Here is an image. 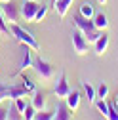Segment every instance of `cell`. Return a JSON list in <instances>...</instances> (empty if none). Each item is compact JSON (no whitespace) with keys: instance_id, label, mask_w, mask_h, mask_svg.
I'll return each mask as SVG.
<instances>
[{"instance_id":"1","label":"cell","mask_w":118,"mask_h":120,"mask_svg":"<svg viewBox=\"0 0 118 120\" xmlns=\"http://www.w3.org/2000/svg\"><path fill=\"white\" fill-rule=\"evenodd\" d=\"M10 31H11V36L15 38L17 42H21V44H25V46H29L33 52H38V42H36V38L33 36V33H29L27 29H23V27H19L17 23H11V27H10Z\"/></svg>"},{"instance_id":"2","label":"cell","mask_w":118,"mask_h":120,"mask_svg":"<svg viewBox=\"0 0 118 120\" xmlns=\"http://www.w3.org/2000/svg\"><path fill=\"white\" fill-rule=\"evenodd\" d=\"M33 69H34V72L38 74L42 80H52V78L55 76V67H53L50 61L42 59V57H36V59H34Z\"/></svg>"},{"instance_id":"3","label":"cell","mask_w":118,"mask_h":120,"mask_svg":"<svg viewBox=\"0 0 118 120\" xmlns=\"http://www.w3.org/2000/svg\"><path fill=\"white\" fill-rule=\"evenodd\" d=\"M0 10H2V15L6 19V23H17L19 17H21V11H19V6L17 4H13L11 0L10 2H2L0 4Z\"/></svg>"},{"instance_id":"4","label":"cell","mask_w":118,"mask_h":120,"mask_svg":"<svg viewBox=\"0 0 118 120\" xmlns=\"http://www.w3.org/2000/svg\"><path fill=\"white\" fill-rule=\"evenodd\" d=\"M70 38H72V48H74V52H76L78 55L88 53V50H90V42L86 40V36L78 31V29H76V31H72Z\"/></svg>"},{"instance_id":"5","label":"cell","mask_w":118,"mask_h":120,"mask_svg":"<svg viewBox=\"0 0 118 120\" xmlns=\"http://www.w3.org/2000/svg\"><path fill=\"white\" fill-rule=\"evenodd\" d=\"M74 27L78 29V31L84 34V36H90L92 33H95L97 29H95V25H93V19H88V17H82L80 13L78 15H74Z\"/></svg>"},{"instance_id":"6","label":"cell","mask_w":118,"mask_h":120,"mask_svg":"<svg viewBox=\"0 0 118 120\" xmlns=\"http://www.w3.org/2000/svg\"><path fill=\"white\" fill-rule=\"evenodd\" d=\"M40 4H38V0H25V2L19 6V11H21V17L25 21H33L34 15H36V11H38Z\"/></svg>"},{"instance_id":"7","label":"cell","mask_w":118,"mask_h":120,"mask_svg":"<svg viewBox=\"0 0 118 120\" xmlns=\"http://www.w3.org/2000/svg\"><path fill=\"white\" fill-rule=\"evenodd\" d=\"M53 94H55V97H57V99H65V97L70 94V88H69V82H67V72H65V71L59 74V80L55 82Z\"/></svg>"},{"instance_id":"8","label":"cell","mask_w":118,"mask_h":120,"mask_svg":"<svg viewBox=\"0 0 118 120\" xmlns=\"http://www.w3.org/2000/svg\"><path fill=\"white\" fill-rule=\"evenodd\" d=\"M33 63H34V61H33V55H31V48L23 44V61H21V65L17 67V72L13 74V76H19V74H23L27 69L33 67Z\"/></svg>"},{"instance_id":"9","label":"cell","mask_w":118,"mask_h":120,"mask_svg":"<svg viewBox=\"0 0 118 120\" xmlns=\"http://www.w3.org/2000/svg\"><path fill=\"white\" fill-rule=\"evenodd\" d=\"M53 120H72V111L67 107V103H59L55 107V118Z\"/></svg>"},{"instance_id":"10","label":"cell","mask_w":118,"mask_h":120,"mask_svg":"<svg viewBox=\"0 0 118 120\" xmlns=\"http://www.w3.org/2000/svg\"><path fill=\"white\" fill-rule=\"evenodd\" d=\"M93 25H95L97 31H107V29H109V17H107V13H103V11L95 13V15H93Z\"/></svg>"},{"instance_id":"11","label":"cell","mask_w":118,"mask_h":120,"mask_svg":"<svg viewBox=\"0 0 118 120\" xmlns=\"http://www.w3.org/2000/svg\"><path fill=\"white\" fill-rule=\"evenodd\" d=\"M107 48H109V36L103 33V34H101V38L93 44V52H95V55H99V57H101L103 53L107 52Z\"/></svg>"},{"instance_id":"12","label":"cell","mask_w":118,"mask_h":120,"mask_svg":"<svg viewBox=\"0 0 118 120\" xmlns=\"http://www.w3.org/2000/svg\"><path fill=\"white\" fill-rule=\"evenodd\" d=\"M80 97H82V95H80V92H70V94L65 97V101H67V107H69L72 112H74V111L80 107Z\"/></svg>"},{"instance_id":"13","label":"cell","mask_w":118,"mask_h":120,"mask_svg":"<svg viewBox=\"0 0 118 120\" xmlns=\"http://www.w3.org/2000/svg\"><path fill=\"white\" fill-rule=\"evenodd\" d=\"M33 107H34L36 111H44V109H46V94L34 92V94H33Z\"/></svg>"},{"instance_id":"14","label":"cell","mask_w":118,"mask_h":120,"mask_svg":"<svg viewBox=\"0 0 118 120\" xmlns=\"http://www.w3.org/2000/svg\"><path fill=\"white\" fill-rule=\"evenodd\" d=\"M70 4H72V0H57V2H55V6H53V10L59 13V17L63 19V17L67 15V11H69Z\"/></svg>"},{"instance_id":"15","label":"cell","mask_w":118,"mask_h":120,"mask_svg":"<svg viewBox=\"0 0 118 120\" xmlns=\"http://www.w3.org/2000/svg\"><path fill=\"white\" fill-rule=\"evenodd\" d=\"M80 15H82V17H88V19H93V15H95L93 6H92L90 2H82V4H80Z\"/></svg>"},{"instance_id":"16","label":"cell","mask_w":118,"mask_h":120,"mask_svg":"<svg viewBox=\"0 0 118 120\" xmlns=\"http://www.w3.org/2000/svg\"><path fill=\"white\" fill-rule=\"evenodd\" d=\"M82 88H84V92H86V95H88V101H90V103H95L97 92L93 90V86H92L90 82H82Z\"/></svg>"},{"instance_id":"17","label":"cell","mask_w":118,"mask_h":120,"mask_svg":"<svg viewBox=\"0 0 118 120\" xmlns=\"http://www.w3.org/2000/svg\"><path fill=\"white\" fill-rule=\"evenodd\" d=\"M55 118V111H36V114H34V118L33 120H53Z\"/></svg>"},{"instance_id":"18","label":"cell","mask_w":118,"mask_h":120,"mask_svg":"<svg viewBox=\"0 0 118 120\" xmlns=\"http://www.w3.org/2000/svg\"><path fill=\"white\" fill-rule=\"evenodd\" d=\"M19 86L25 90L27 94H34V92H36V84H34L33 80H29L27 76H23V78H21V84H19Z\"/></svg>"},{"instance_id":"19","label":"cell","mask_w":118,"mask_h":120,"mask_svg":"<svg viewBox=\"0 0 118 120\" xmlns=\"http://www.w3.org/2000/svg\"><path fill=\"white\" fill-rule=\"evenodd\" d=\"M8 120H23V112L17 111L15 105H10L8 107Z\"/></svg>"},{"instance_id":"20","label":"cell","mask_w":118,"mask_h":120,"mask_svg":"<svg viewBox=\"0 0 118 120\" xmlns=\"http://www.w3.org/2000/svg\"><path fill=\"white\" fill-rule=\"evenodd\" d=\"M95 107L99 109V112H101L103 116L107 118V114H109V109H111V105H109L105 99H95Z\"/></svg>"},{"instance_id":"21","label":"cell","mask_w":118,"mask_h":120,"mask_svg":"<svg viewBox=\"0 0 118 120\" xmlns=\"http://www.w3.org/2000/svg\"><path fill=\"white\" fill-rule=\"evenodd\" d=\"M48 15V6H44V4H40V8H38V11H36V15H34V19H33V23H40L44 17Z\"/></svg>"},{"instance_id":"22","label":"cell","mask_w":118,"mask_h":120,"mask_svg":"<svg viewBox=\"0 0 118 120\" xmlns=\"http://www.w3.org/2000/svg\"><path fill=\"white\" fill-rule=\"evenodd\" d=\"M95 92H97V99H107V95H109V86H107L105 82H101Z\"/></svg>"},{"instance_id":"23","label":"cell","mask_w":118,"mask_h":120,"mask_svg":"<svg viewBox=\"0 0 118 120\" xmlns=\"http://www.w3.org/2000/svg\"><path fill=\"white\" fill-rule=\"evenodd\" d=\"M34 114H36V109L33 107V103H29V105H27V109L23 111V120H33Z\"/></svg>"},{"instance_id":"24","label":"cell","mask_w":118,"mask_h":120,"mask_svg":"<svg viewBox=\"0 0 118 120\" xmlns=\"http://www.w3.org/2000/svg\"><path fill=\"white\" fill-rule=\"evenodd\" d=\"M0 33H2L4 36H11V31H10V27L6 25V19L2 15V10H0Z\"/></svg>"},{"instance_id":"25","label":"cell","mask_w":118,"mask_h":120,"mask_svg":"<svg viewBox=\"0 0 118 120\" xmlns=\"http://www.w3.org/2000/svg\"><path fill=\"white\" fill-rule=\"evenodd\" d=\"M13 105L17 107V111H19V112H23V111L27 109V105H29V103H27V99H25V97H17V99H13Z\"/></svg>"},{"instance_id":"26","label":"cell","mask_w":118,"mask_h":120,"mask_svg":"<svg viewBox=\"0 0 118 120\" xmlns=\"http://www.w3.org/2000/svg\"><path fill=\"white\" fill-rule=\"evenodd\" d=\"M107 120H118V111H116V107H111V109H109Z\"/></svg>"},{"instance_id":"27","label":"cell","mask_w":118,"mask_h":120,"mask_svg":"<svg viewBox=\"0 0 118 120\" xmlns=\"http://www.w3.org/2000/svg\"><path fill=\"white\" fill-rule=\"evenodd\" d=\"M0 120H8V109L0 105Z\"/></svg>"},{"instance_id":"28","label":"cell","mask_w":118,"mask_h":120,"mask_svg":"<svg viewBox=\"0 0 118 120\" xmlns=\"http://www.w3.org/2000/svg\"><path fill=\"white\" fill-rule=\"evenodd\" d=\"M4 90H8V86L6 84H0V92H4Z\"/></svg>"},{"instance_id":"29","label":"cell","mask_w":118,"mask_h":120,"mask_svg":"<svg viewBox=\"0 0 118 120\" xmlns=\"http://www.w3.org/2000/svg\"><path fill=\"white\" fill-rule=\"evenodd\" d=\"M55 2H57V0H50V4H52V8L55 6Z\"/></svg>"},{"instance_id":"30","label":"cell","mask_w":118,"mask_h":120,"mask_svg":"<svg viewBox=\"0 0 118 120\" xmlns=\"http://www.w3.org/2000/svg\"><path fill=\"white\" fill-rule=\"evenodd\" d=\"M97 2H99V4H107V0H97Z\"/></svg>"},{"instance_id":"31","label":"cell","mask_w":118,"mask_h":120,"mask_svg":"<svg viewBox=\"0 0 118 120\" xmlns=\"http://www.w3.org/2000/svg\"><path fill=\"white\" fill-rule=\"evenodd\" d=\"M2 2H10V0H0V4H2Z\"/></svg>"},{"instance_id":"32","label":"cell","mask_w":118,"mask_h":120,"mask_svg":"<svg viewBox=\"0 0 118 120\" xmlns=\"http://www.w3.org/2000/svg\"><path fill=\"white\" fill-rule=\"evenodd\" d=\"M116 109H118V107H116Z\"/></svg>"}]
</instances>
